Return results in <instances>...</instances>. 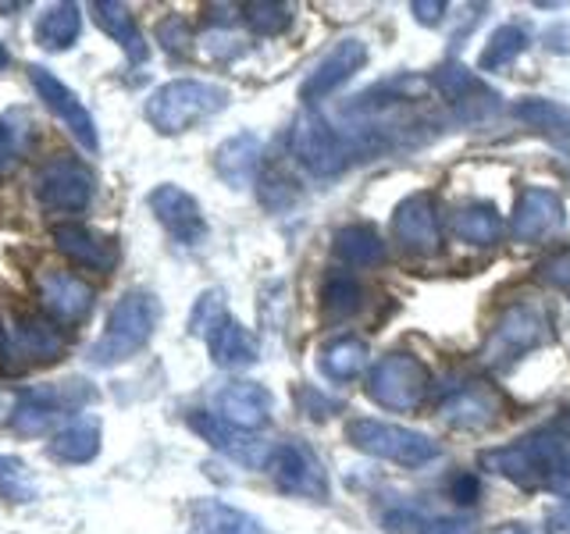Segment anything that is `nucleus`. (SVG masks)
Instances as JSON below:
<instances>
[{"instance_id":"obj_1","label":"nucleus","mask_w":570,"mask_h":534,"mask_svg":"<svg viewBox=\"0 0 570 534\" xmlns=\"http://www.w3.org/2000/svg\"><path fill=\"white\" fill-rule=\"evenodd\" d=\"M489 471L521 488H560L570 481V417L534 427L531 435L481 456Z\"/></svg>"},{"instance_id":"obj_2","label":"nucleus","mask_w":570,"mask_h":534,"mask_svg":"<svg viewBox=\"0 0 570 534\" xmlns=\"http://www.w3.org/2000/svg\"><path fill=\"white\" fill-rule=\"evenodd\" d=\"M157 317H160L157 296L142 293V289L125 293L115 303L111 317H107V328L100 335V343L89 346V364H94V367H115L121 360H129V356H136L142 346L150 343Z\"/></svg>"},{"instance_id":"obj_3","label":"nucleus","mask_w":570,"mask_h":534,"mask_svg":"<svg viewBox=\"0 0 570 534\" xmlns=\"http://www.w3.org/2000/svg\"><path fill=\"white\" fill-rule=\"evenodd\" d=\"M225 107H228L225 86L200 82V79H175L168 86H160L147 100V118L157 132L175 136V132L193 129L196 121L225 111Z\"/></svg>"},{"instance_id":"obj_4","label":"nucleus","mask_w":570,"mask_h":534,"mask_svg":"<svg viewBox=\"0 0 570 534\" xmlns=\"http://www.w3.org/2000/svg\"><path fill=\"white\" fill-rule=\"evenodd\" d=\"M97 399V388L86 382H61V385H40L18 392L11 409V427L18 435H43L53 424H61L76 409Z\"/></svg>"},{"instance_id":"obj_5","label":"nucleus","mask_w":570,"mask_h":534,"mask_svg":"<svg viewBox=\"0 0 570 534\" xmlns=\"http://www.w3.org/2000/svg\"><path fill=\"white\" fill-rule=\"evenodd\" d=\"M293 154L303 168L317 178H335L343 175L356 154L350 147L346 132L338 129L335 121H328L321 111H303L296 118V129H293Z\"/></svg>"},{"instance_id":"obj_6","label":"nucleus","mask_w":570,"mask_h":534,"mask_svg":"<svg viewBox=\"0 0 570 534\" xmlns=\"http://www.w3.org/2000/svg\"><path fill=\"white\" fill-rule=\"evenodd\" d=\"M346 438L367 456H379L389 463H403V467H424L439 456V445L410 427L374 421V417H356L346 424Z\"/></svg>"},{"instance_id":"obj_7","label":"nucleus","mask_w":570,"mask_h":534,"mask_svg":"<svg viewBox=\"0 0 570 534\" xmlns=\"http://www.w3.org/2000/svg\"><path fill=\"white\" fill-rule=\"evenodd\" d=\"M428 392H432L428 367L417 360V356H406V353L382 356L367 374V396L382 409H392V414H410V409H417Z\"/></svg>"},{"instance_id":"obj_8","label":"nucleus","mask_w":570,"mask_h":534,"mask_svg":"<svg viewBox=\"0 0 570 534\" xmlns=\"http://www.w3.org/2000/svg\"><path fill=\"white\" fill-rule=\"evenodd\" d=\"M65 353V338L43 317H0V370L22 374L29 364H53Z\"/></svg>"},{"instance_id":"obj_9","label":"nucleus","mask_w":570,"mask_h":534,"mask_svg":"<svg viewBox=\"0 0 570 534\" xmlns=\"http://www.w3.org/2000/svg\"><path fill=\"white\" fill-rule=\"evenodd\" d=\"M549 338H552L549 317L539 307H531V303H513L492 328L485 349H481V360L489 367H510L521 360L524 353L546 346Z\"/></svg>"},{"instance_id":"obj_10","label":"nucleus","mask_w":570,"mask_h":534,"mask_svg":"<svg viewBox=\"0 0 570 534\" xmlns=\"http://www.w3.org/2000/svg\"><path fill=\"white\" fill-rule=\"evenodd\" d=\"M267 474H272L275 488L285 495H299V498H314V503H325L328 498V474L321 467L317 453L307 442H278L272 453H267Z\"/></svg>"},{"instance_id":"obj_11","label":"nucleus","mask_w":570,"mask_h":534,"mask_svg":"<svg viewBox=\"0 0 570 534\" xmlns=\"http://www.w3.org/2000/svg\"><path fill=\"white\" fill-rule=\"evenodd\" d=\"M392 243L410 257H435L442 249L439 207L428 192H414L392 214Z\"/></svg>"},{"instance_id":"obj_12","label":"nucleus","mask_w":570,"mask_h":534,"mask_svg":"<svg viewBox=\"0 0 570 534\" xmlns=\"http://www.w3.org/2000/svg\"><path fill=\"white\" fill-rule=\"evenodd\" d=\"M29 79H32V86H36V97H40L43 103H47V111L58 118V121H65V129L76 136V142L82 150H97L100 147V136H97V121H94V115L86 111L82 107V100L71 93V89L53 76L50 68H40V65H32L29 68Z\"/></svg>"},{"instance_id":"obj_13","label":"nucleus","mask_w":570,"mask_h":534,"mask_svg":"<svg viewBox=\"0 0 570 534\" xmlns=\"http://www.w3.org/2000/svg\"><path fill=\"white\" fill-rule=\"evenodd\" d=\"M36 200L50 210H86L94 200V175L79 160H50L36 171Z\"/></svg>"},{"instance_id":"obj_14","label":"nucleus","mask_w":570,"mask_h":534,"mask_svg":"<svg viewBox=\"0 0 570 534\" xmlns=\"http://www.w3.org/2000/svg\"><path fill=\"white\" fill-rule=\"evenodd\" d=\"M367 65V43L364 40H338L325 58L317 61V68L307 76V82L299 86V97L307 103H317L332 97L338 86H346L356 71H361Z\"/></svg>"},{"instance_id":"obj_15","label":"nucleus","mask_w":570,"mask_h":534,"mask_svg":"<svg viewBox=\"0 0 570 534\" xmlns=\"http://www.w3.org/2000/svg\"><path fill=\"white\" fill-rule=\"evenodd\" d=\"M563 228V200L560 192L542 189V186H531L517 196V207L510 214V231L513 239L521 243H539L549 239L552 231Z\"/></svg>"},{"instance_id":"obj_16","label":"nucleus","mask_w":570,"mask_h":534,"mask_svg":"<svg viewBox=\"0 0 570 534\" xmlns=\"http://www.w3.org/2000/svg\"><path fill=\"white\" fill-rule=\"evenodd\" d=\"M150 210L157 214V221L168 228V236L183 246H200L207 236V221L200 214V204L193 200L186 189L178 186H157L150 192Z\"/></svg>"},{"instance_id":"obj_17","label":"nucleus","mask_w":570,"mask_h":534,"mask_svg":"<svg viewBox=\"0 0 570 534\" xmlns=\"http://www.w3.org/2000/svg\"><path fill=\"white\" fill-rule=\"evenodd\" d=\"M442 424L456 427V432H485L489 424L499 421V396L481 382H468L450 388V396L439 406Z\"/></svg>"},{"instance_id":"obj_18","label":"nucleus","mask_w":570,"mask_h":534,"mask_svg":"<svg viewBox=\"0 0 570 534\" xmlns=\"http://www.w3.org/2000/svg\"><path fill=\"white\" fill-rule=\"evenodd\" d=\"M189 427L200 438H207L218 453H225L228 459L243 463V467H264L267 453H272L261 438H254L249 432H239V427L225 424L218 414H204V409H196V414H189Z\"/></svg>"},{"instance_id":"obj_19","label":"nucleus","mask_w":570,"mask_h":534,"mask_svg":"<svg viewBox=\"0 0 570 534\" xmlns=\"http://www.w3.org/2000/svg\"><path fill=\"white\" fill-rule=\"evenodd\" d=\"M214 403H218V417L232 427H239V432H257V427H264L275 406L272 392L257 382H228Z\"/></svg>"},{"instance_id":"obj_20","label":"nucleus","mask_w":570,"mask_h":534,"mask_svg":"<svg viewBox=\"0 0 570 534\" xmlns=\"http://www.w3.org/2000/svg\"><path fill=\"white\" fill-rule=\"evenodd\" d=\"M36 285H40V299L47 314L53 320H61V325H76L94 307V289L68 271H43Z\"/></svg>"},{"instance_id":"obj_21","label":"nucleus","mask_w":570,"mask_h":534,"mask_svg":"<svg viewBox=\"0 0 570 534\" xmlns=\"http://www.w3.org/2000/svg\"><path fill=\"white\" fill-rule=\"evenodd\" d=\"M53 243H58V249L76 260L82 267H94V271H115L118 264V246L111 239L97 236V231H89L86 225H58L53 228Z\"/></svg>"},{"instance_id":"obj_22","label":"nucleus","mask_w":570,"mask_h":534,"mask_svg":"<svg viewBox=\"0 0 570 534\" xmlns=\"http://www.w3.org/2000/svg\"><path fill=\"white\" fill-rule=\"evenodd\" d=\"M207 338V349H210V360L225 367V370H239V367H249L257 364V338L249 335L236 317H218L214 320V328L204 335Z\"/></svg>"},{"instance_id":"obj_23","label":"nucleus","mask_w":570,"mask_h":534,"mask_svg":"<svg viewBox=\"0 0 570 534\" xmlns=\"http://www.w3.org/2000/svg\"><path fill=\"white\" fill-rule=\"evenodd\" d=\"M189 534H267L254 513L236 510L222 498H200L189 513Z\"/></svg>"},{"instance_id":"obj_24","label":"nucleus","mask_w":570,"mask_h":534,"mask_svg":"<svg viewBox=\"0 0 570 534\" xmlns=\"http://www.w3.org/2000/svg\"><path fill=\"white\" fill-rule=\"evenodd\" d=\"M261 154H264L261 139L254 132H239L225 139L218 154H214V171H218L232 189H246L257 178Z\"/></svg>"},{"instance_id":"obj_25","label":"nucleus","mask_w":570,"mask_h":534,"mask_svg":"<svg viewBox=\"0 0 570 534\" xmlns=\"http://www.w3.org/2000/svg\"><path fill=\"white\" fill-rule=\"evenodd\" d=\"M94 18H97V26L125 50V58H129L132 65L147 61L150 47H147V40H142V32H139V26H136V18H132L129 8L115 4V0H97Z\"/></svg>"},{"instance_id":"obj_26","label":"nucleus","mask_w":570,"mask_h":534,"mask_svg":"<svg viewBox=\"0 0 570 534\" xmlns=\"http://www.w3.org/2000/svg\"><path fill=\"white\" fill-rule=\"evenodd\" d=\"M453 239L471 246H495L503 239V218L492 204H463L450 214Z\"/></svg>"},{"instance_id":"obj_27","label":"nucleus","mask_w":570,"mask_h":534,"mask_svg":"<svg viewBox=\"0 0 570 534\" xmlns=\"http://www.w3.org/2000/svg\"><path fill=\"white\" fill-rule=\"evenodd\" d=\"M317 367L328 382H353L367 367V343L356 335H338L321 346Z\"/></svg>"},{"instance_id":"obj_28","label":"nucleus","mask_w":570,"mask_h":534,"mask_svg":"<svg viewBox=\"0 0 570 534\" xmlns=\"http://www.w3.org/2000/svg\"><path fill=\"white\" fill-rule=\"evenodd\" d=\"M100 453V421H71L50 442V456L61 463H89Z\"/></svg>"},{"instance_id":"obj_29","label":"nucleus","mask_w":570,"mask_h":534,"mask_svg":"<svg viewBox=\"0 0 570 534\" xmlns=\"http://www.w3.org/2000/svg\"><path fill=\"white\" fill-rule=\"evenodd\" d=\"M335 257L350 267H371L385 257V243L371 225H346L335 231Z\"/></svg>"},{"instance_id":"obj_30","label":"nucleus","mask_w":570,"mask_h":534,"mask_svg":"<svg viewBox=\"0 0 570 534\" xmlns=\"http://www.w3.org/2000/svg\"><path fill=\"white\" fill-rule=\"evenodd\" d=\"M79 29H82L79 4H53L36 22V43L43 50H68L79 40Z\"/></svg>"},{"instance_id":"obj_31","label":"nucleus","mask_w":570,"mask_h":534,"mask_svg":"<svg viewBox=\"0 0 570 534\" xmlns=\"http://www.w3.org/2000/svg\"><path fill=\"white\" fill-rule=\"evenodd\" d=\"M513 115L521 118V121H528L531 129H539V132H546L552 139H560L563 147H570V107L534 97V100H521V103H517Z\"/></svg>"},{"instance_id":"obj_32","label":"nucleus","mask_w":570,"mask_h":534,"mask_svg":"<svg viewBox=\"0 0 570 534\" xmlns=\"http://www.w3.org/2000/svg\"><path fill=\"white\" fill-rule=\"evenodd\" d=\"M528 43H531V32L521 22H510L503 29H495L489 36V43H485V53L478 58V68L481 71L507 68V65H513L517 58H521V53L528 50Z\"/></svg>"},{"instance_id":"obj_33","label":"nucleus","mask_w":570,"mask_h":534,"mask_svg":"<svg viewBox=\"0 0 570 534\" xmlns=\"http://www.w3.org/2000/svg\"><path fill=\"white\" fill-rule=\"evenodd\" d=\"M321 307H325V317H332V320L353 317L356 310L364 307L361 281L350 278V275H332L325 281V289H321Z\"/></svg>"},{"instance_id":"obj_34","label":"nucleus","mask_w":570,"mask_h":534,"mask_svg":"<svg viewBox=\"0 0 570 534\" xmlns=\"http://www.w3.org/2000/svg\"><path fill=\"white\" fill-rule=\"evenodd\" d=\"M0 495L11 498V503H32V498L40 495V492H36V481L26 471L22 459L0 456Z\"/></svg>"},{"instance_id":"obj_35","label":"nucleus","mask_w":570,"mask_h":534,"mask_svg":"<svg viewBox=\"0 0 570 534\" xmlns=\"http://www.w3.org/2000/svg\"><path fill=\"white\" fill-rule=\"evenodd\" d=\"M243 18L257 36H278L293 26V8L289 4H246Z\"/></svg>"},{"instance_id":"obj_36","label":"nucleus","mask_w":570,"mask_h":534,"mask_svg":"<svg viewBox=\"0 0 570 534\" xmlns=\"http://www.w3.org/2000/svg\"><path fill=\"white\" fill-rule=\"evenodd\" d=\"M225 314H228L225 310V293L222 289H210V293H204L200 299H196L193 317H189V332L204 338L214 328V320L225 317Z\"/></svg>"},{"instance_id":"obj_37","label":"nucleus","mask_w":570,"mask_h":534,"mask_svg":"<svg viewBox=\"0 0 570 534\" xmlns=\"http://www.w3.org/2000/svg\"><path fill=\"white\" fill-rule=\"evenodd\" d=\"M478 495H481V481L471 471H463V474H456L450 481V498H453V503L471 506V503H478Z\"/></svg>"},{"instance_id":"obj_38","label":"nucleus","mask_w":570,"mask_h":534,"mask_svg":"<svg viewBox=\"0 0 570 534\" xmlns=\"http://www.w3.org/2000/svg\"><path fill=\"white\" fill-rule=\"evenodd\" d=\"M157 40L165 43L168 50H186L189 29H186V22H178V14H171V18H165V22L157 26Z\"/></svg>"},{"instance_id":"obj_39","label":"nucleus","mask_w":570,"mask_h":534,"mask_svg":"<svg viewBox=\"0 0 570 534\" xmlns=\"http://www.w3.org/2000/svg\"><path fill=\"white\" fill-rule=\"evenodd\" d=\"M539 275H542L549 285H560V289H567V285H570V249H563V254H557V257H549V260L539 267Z\"/></svg>"},{"instance_id":"obj_40","label":"nucleus","mask_w":570,"mask_h":534,"mask_svg":"<svg viewBox=\"0 0 570 534\" xmlns=\"http://www.w3.org/2000/svg\"><path fill=\"white\" fill-rule=\"evenodd\" d=\"M417 531L421 534H474V524L471 521H456V516H432V521H417Z\"/></svg>"},{"instance_id":"obj_41","label":"nucleus","mask_w":570,"mask_h":534,"mask_svg":"<svg viewBox=\"0 0 570 534\" xmlns=\"http://www.w3.org/2000/svg\"><path fill=\"white\" fill-rule=\"evenodd\" d=\"M546 534H570V492L560 495V503L546 516Z\"/></svg>"},{"instance_id":"obj_42","label":"nucleus","mask_w":570,"mask_h":534,"mask_svg":"<svg viewBox=\"0 0 570 534\" xmlns=\"http://www.w3.org/2000/svg\"><path fill=\"white\" fill-rule=\"evenodd\" d=\"M442 11H445L442 0H435V4H424V0H421V4H414V18H421L424 26H435Z\"/></svg>"},{"instance_id":"obj_43","label":"nucleus","mask_w":570,"mask_h":534,"mask_svg":"<svg viewBox=\"0 0 570 534\" xmlns=\"http://www.w3.org/2000/svg\"><path fill=\"white\" fill-rule=\"evenodd\" d=\"M14 160V136L8 125H0V168H8Z\"/></svg>"},{"instance_id":"obj_44","label":"nucleus","mask_w":570,"mask_h":534,"mask_svg":"<svg viewBox=\"0 0 570 534\" xmlns=\"http://www.w3.org/2000/svg\"><path fill=\"white\" fill-rule=\"evenodd\" d=\"M4 65H8V47L0 43V68H4Z\"/></svg>"}]
</instances>
